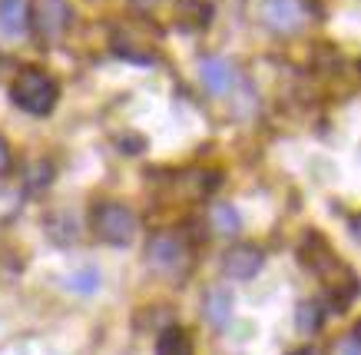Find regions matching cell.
I'll return each mask as SVG.
<instances>
[{"label": "cell", "mask_w": 361, "mask_h": 355, "mask_svg": "<svg viewBox=\"0 0 361 355\" xmlns=\"http://www.w3.org/2000/svg\"><path fill=\"white\" fill-rule=\"evenodd\" d=\"M312 20L308 0H262V23L275 34H298Z\"/></svg>", "instance_id": "obj_3"}, {"label": "cell", "mask_w": 361, "mask_h": 355, "mask_svg": "<svg viewBox=\"0 0 361 355\" xmlns=\"http://www.w3.org/2000/svg\"><path fill=\"white\" fill-rule=\"evenodd\" d=\"M156 355H192V342L179 325H169L156 342Z\"/></svg>", "instance_id": "obj_12"}, {"label": "cell", "mask_w": 361, "mask_h": 355, "mask_svg": "<svg viewBox=\"0 0 361 355\" xmlns=\"http://www.w3.org/2000/svg\"><path fill=\"white\" fill-rule=\"evenodd\" d=\"M30 23L44 40H56L70 27V4L66 0H37L30 7Z\"/></svg>", "instance_id": "obj_5"}, {"label": "cell", "mask_w": 361, "mask_h": 355, "mask_svg": "<svg viewBox=\"0 0 361 355\" xmlns=\"http://www.w3.org/2000/svg\"><path fill=\"white\" fill-rule=\"evenodd\" d=\"M288 355H308V352H305V349H295V352H288Z\"/></svg>", "instance_id": "obj_19"}, {"label": "cell", "mask_w": 361, "mask_h": 355, "mask_svg": "<svg viewBox=\"0 0 361 355\" xmlns=\"http://www.w3.org/2000/svg\"><path fill=\"white\" fill-rule=\"evenodd\" d=\"M136 7H153V4H159V0H133Z\"/></svg>", "instance_id": "obj_18"}, {"label": "cell", "mask_w": 361, "mask_h": 355, "mask_svg": "<svg viewBox=\"0 0 361 355\" xmlns=\"http://www.w3.org/2000/svg\"><path fill=\"white\" fill-rule=\"evenodd\" d=\"M209 219H212V229L222 236H232L239 233V212H235V206H229V203H219V206H212V212H209Z\"/></svg>", "instance_id": "obj_13"}, {"label": "cell", "mask_w": 361, "mask_h": 355, "mask_svg": "<svg viewBox=\"0 0 361 355\" xmlns=\"http://www.w3.org/2000/svg\"><path fill=\"white\" fill-rule=\"evenodd\" d=\"M209 17H212V7L202 4V0H179L176 4V20L183 23V27H206Z\"/></svg>", "instance_id": "obj_11"}, {"label": "cell", "mask_w": 361, "mask_h": 355, "mask_svg": "<svg viewBox=\"0 0 361 355\" xmlns=\"http://www.w3.org/2000/svg\"><path fill=\"white\" fill-rule=\"evenodd\" d=\"M11 169H13V153H11V143H7V140L0 136V176H4V173H11Z\"/></svg>", "instance_id": "obj_17"}, {"label": "cell", "mask_w": 361, "mask_h": 355, "mask_svg": "<svg viewBox=\"0 0 361 355\" xmlns=\"http://www.w3.org/2000/svg\"><path fill=\"white\" fill-rule=\"evenodd\" d=\"M232 306H235V299H232L229 286H209L206 296H202V315H206V322L216 325V329L229 325Z\"/></svg>", "instance_id": "obj_9"}, {"label": "cell", "mask_w": 361, "mask_h": 355, "mask_svg": "<svg viewBox=\"0 0 361 355\" xmlns=\"http://www.w3.org/2000/svg\"><path fill=\"white\" fill-rule=\"evenodd\" d=\"M113 50L120 56H126V60H133V64H153L156 60V40L136 37V27H133V23H126V27H120V30L113 34Z\"/></svg>", "instance_id": "obj_7"}, {"label": "cell", "mask_w": 361, "mask_h": 355, "mask_svg": "<svg viewBox=\"0 0 361 355\" xmlns=\"http://www.w3.org/2000/svg\"><path fill=\"white\" fill-rule=\"evenodd\" d=\"M140 229V219L130 206L123 203H99L93 210V233L110 246H126L133 243V236Z\"/></svg>", "instance_id": "obj_2"}, {"label": "cell", "mask_w": 361, "mask_h": 355, "mask_svg": "<svg viewBox=\"0 0 361 355\" xmlns=\"http://www.w3.org/2000/svg\"><path fill=\"white\" fill-rule=\"evenodd\" d=\"M11 97L23 113H30V116H47V113L56 107L60 90H56L50 73H44V70H37V67H27L17 73V80H13Z\"/></svg>", "instance_id": "obj_1"}, {"label": "cell", "mask_w": 361, "mask_h": 355, "mask_svg": "<svg viewBox=\"0 0 361 355\" xmlns=\"http://www.w3.org/2000/svg\"><path fill=\"white\" fill-rule=\"evenodd\" d=\"M63 282H66V289H70V292L90 296V292H97V289H99V272H97V269H80V272H70Z\"/></svg>", "instance_id": "obj_14"}, {"label": "cell", "mask_w": 361, "mask_h": 355, "mask_svg": "<svg viewBox=\"0 0 361 355\" xmlns=\"http://www.w3.org/2000/svg\"><path fill=\"white\" fill-rule=\"evenodd\" d=\"M199 80H202V87L209 90V93H216V97H222V93H229L232 87H235V67H232L229 60H222V56H206L202 64H199Z\"/></svg>", "instance_id": "obj_8"}, {"label": "cell", "mask_w": 361, "mask_h": 355, "mask_svg": "<svg viewBox=\"0 0 361 355\" xmlns=\"http://www.w3.org/2000/svg\"><path fill=\"white\" fill-rule=\"evenodd\" d=\"M30 27V4L27 0H0V30L7 37H20Z\"/></svg>", "instance_id": "obj_10"}, {"label": "cell", "mask_w": 361, "mask_h": 355, "mask_svg": "<svg viewBox=\"0 0 361 355\" xmlns=\"http://www.w3.org/2000/svg\"><path fill=\"white\" fill-rule=\"evenodd\" d=\"M262 249L259 246H249V243H239L232 246V249H226V255H222V272L232 279H252L259 269H262Z\"/></svg>", "instance_id": "obj_6"}, {"label": "cell", "mask_w": 361, "mask_h": 355, "mask_svg": "<svg viewBox=\"0 0 361 355\" xmlns=\"http://www.w3.org/2000/svg\"><path fill=\"white\" fill-rule=\"evenodd\" d=\"M295 325H298V332H318V325H322V309H318V302H302V306H298Z\"/></svg>", "instance_id": "obj_15"}, {"label": "cell", "mask_w": 361, "mask_h": 355, "mask_svg": "<svg viewBox=\"0 0 361 355\" xmlns=\"http://www.w3.org/2000/svg\"><path fill=\"white\" fill-rule=\"evenodd\" d=\"M329 355H361L358 332H345L341 339H335V345L329 349Z\"/></svg>", "instance_id": "obj_16"}, {"label": "cell", "mask_w": 361, "mask_h": 355, "mask_svg": "<svg viewBox=\"0 0 361 355\" xmlns=\"http://www.w3.org/2000/svg\"><path fill=\"white\" fill-rule=\"evenodd\" d=\"M146 255H149V266L159 269V272H166V276H176V272H186L189 266V253H186V243L179 239V236H156L153 243H149V249H146Z\"/></svg>", "instance_id": "obj_4"}]
</instances>
